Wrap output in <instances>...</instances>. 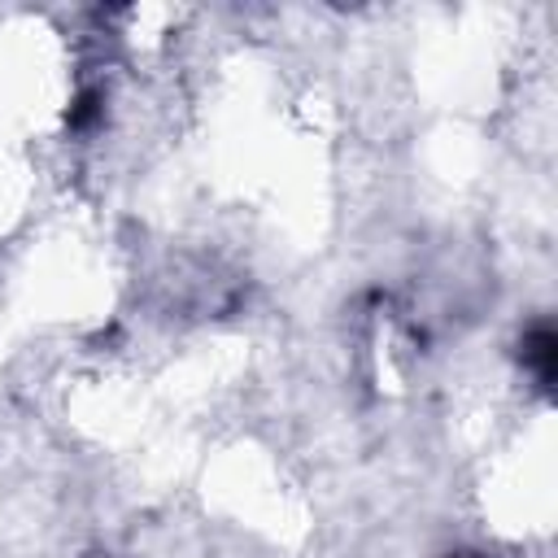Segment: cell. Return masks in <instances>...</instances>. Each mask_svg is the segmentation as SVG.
Listing matches in <instances>:
<instances>
[{"label": "cell", "mask_w": 558, "mask_h": 558, "mask_svg": "<svg viewBox=\"0 0 558 558\" xmlns=\"http://www.w3.org/2000/svg\"><path fill=\"white\" fill-rule=\"evenodd\" d=\"M523 362L536 371L541 384L554 379V331H549V327H536V331L523 340Z\"/></svg>", "instance_id": "1"}]
</instances>
